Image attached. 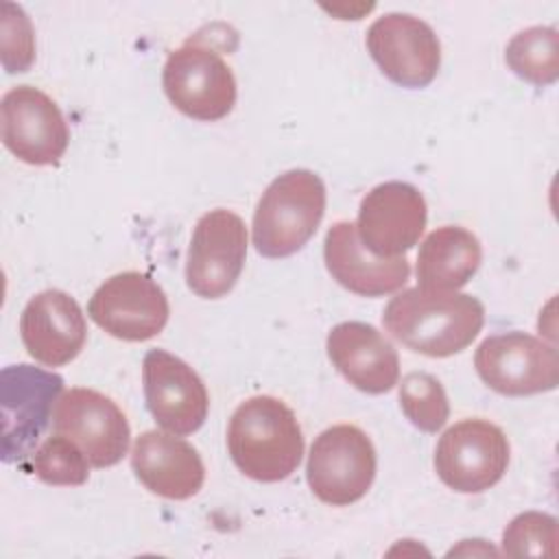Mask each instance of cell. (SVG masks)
Segmentation results:
<instances>
[{
  "mask_svg": "<svg viewBox=\"0 0 559 559\" xmlns=\"http://www.w3.org/2000/svg\"><path fill=\"white\" fill-rule=\"evenodd\" d=\"M227 450L245 476L258 483H280L301 463V426L282 400L253 395L238 404L229 419Z\"/></svg>",
  "mask_w": 559,
  "mask_h": 559,
  "instance_id": "2",
  "label": "cell"
},
{
  "mask_svg": "<svg viewBox=\"0 0 559 559\" xmlns=\"http://www.w3.org/2000/svg\"><path fill=\"white\" fill-rule=\"evenodd\" d=\"M162 83L168 100L183 116L214 122L236 105V79L227 61L199 37L186 39L164 63Z\"/></svg>",
  "mask_w": 559,
  "mask_h": 559,
  "instance_id": "4",
  "label": "cell"
},
{
  "mask_svg": "<svg viewBox=\"0 0 559 559\" xmlns=\"http://www.w3.org/2000/svg\"><path fill=\"white\" fill-rule=\"evenodd\" d=\"M424 194L406 181H384L371 188L358 207L356 234L376 258H402L426 229Z\"/></svg>",
  "mask_w": 559,
  "mask_h": 559,
  "instance_id": "12",
  "label": "cell"
},
{
  "mask_svg": "<svg viewBox=\"0 0 559 559\" xmlns=\"http://www.w3.org/2000/svg\"><path fill=\"white\" fill-rule=\"evenodd\" d=\"M509 465V439L487 419H463L450 426L435 448V472L459 493L493 487Z\"/></svg>",
  "mask_w": 559,
  "mask_h": 559,
  "instance_id": "7",
  "label": "cell"
},
{
  "mask_svg": "<svg viewBox=\"0 0 559 559\" xmlns=\"http://www.w3.org/2000/svg\"><path fill=\"white\" fill-rule=\"evenodd\" d=\"M247 258V227L231 210L205 212L192 231L186 284L203 299H218L227 295L245 266Z\"/></svg>",
  "mask_w": 559,
  "mask_h": 559,
  "instance_id": "8",
  "label": "cell"
},
{
  "mask_svg": "<svg viewBox=\"0 0 559 559\" xmlns=\"http://www.w3.org/2000/svg\"><path fill=\"white\" fill-rule=\"evenodd\" d=\"M20 336L26 352L46 367L74 360L87 338L81 306L63 290L48 288L31 297L20 317Z\"/></svg>",
  "mask_w": 559,
  "mask_h": 559,
  "instance_id": "16",
  "label": "cell"
},
{
  "mask_svg": "<svg viewBox=\"0 0 559 559\" xmlns=\"http://www.w3.org/2000/svg\"><path fill=\"white\" fill-rule=\"evenodd\" d=\"M63 380L57 373L15 365L2 371V456L20 461L31 454L57 404Z\"/></svg>",
  "mask_w": 559,
  "mask_h": 559,
  "instance_id": "15",
  "label": "cell"
},
{
  "mask_svg": "<svg viewBox=\"0 0 559 559\" xmlns=\"http://www.w3.org/2000/svg\"><path fill=\"white\" fill-rule=\"evenodd\" d=\"M397 395L402 413L415 428L424 432H437L445 426L450 417V404L441 382L432 373H406L400 382Z\"/></svg>",
  "mask_w": 559,
  "mask_h": 559,
  "instance_id": "22",
  "label": "cell"
},
{
  "mask_svg": "<svg viewBox=\"0 0 559 559\" xmlns=\"http://www.w3.org/2000/svg\"><path fill=\"white\" fill-rule=\"evenodd\" d=\"M306 478L312 493L332 507L360 500L376 478V450L371 439L354 424L323 430L310 445Z\"/></svg>",
  "mask_w": 559,
  "mask_h": 559,
  "instance_id": "5",
  "label": "cell"
},
{
  "mask_svg": "<svg viewBox=\"0 0 559 559\" xmlns=\"http://www.w3.org/2000/svg\"><path fill=\"white\" fill-rule=\"evenodd\" d=\"M131 467L148 491L168 500L197 496L205 480L199 452L173 432H142L131 450Z\"/></svg>",
  "mask_w": 559,
  "mask_h": 559,
  "instance_id": "19",
  "label": "cell"
},
{
  "mask_svg": "<svg viewBox=\"0 0 559 559\" xmlns=\"http://www.w3.org/2000/svg\"><path fill=\"white\" fill-rule=\"evenodd\" d=\"M142 382L146 406L166 432L190 435L203 426L210 397L188 362L164 349H151L142 360Z\"/></svg>",
  "mask_w": 559,
  "mask_h": 559,
  "instance_id": "14",
  "label": "cell"
},
{
  "mask_svg": "<svg viewBox=\"0 0 559 559\" xmlns=\"http://www.w3.org/2000/svg\"><path fill=\"white\" fill-rule=\"evenodd\" d=\"M325 214V186L306 168L275 177L253 212V247L264 258L297 253L319 229Z\"/></svg>",
  "mask_w": 559,
  "mask_h": 559,
  "instance_id": "3",
  "label": "cell"
},
{
  "mask_svg": "<svg viewBox=\"0 0 559 559\" xmlns=\"http://www.w3.org/2000/svg\"><path fill=\"white\" fill-rule=\"evenodd\" d=\"M87 314L109 336L140 343L164 330L170 308L166 293L151 275L124 271L96 288Z\"/></svg>",
  "mask_w": 559,
  "mask_h": 559,
  "instance_id": "9",
  "label": "cell"
},
{
  "mask_svg": "<svg viewBox=\"0 0 559 559\" xmlns=\"http://www.w3.org/2000/svg\"><path fill=\"white\" fill-rule=\"evenodd\" d=\"M323 260L328 273L349 293L380 297L400 290L411 275L408 260L376 258L358 240L356 225L349 221L334 223L323 240Z\"/></svg>",
  "mask_w": 559,
  "mask_h": 559,
  "instance_id": "18",
  "label": "cell"
},
{
  "mask_svg": "<svg viewBox=\"0 0 559 559\" xmlns=\"http://www.w3.org/2000/svg\"><path fill=\"white\" fill-rule=\"evenodd\" d=\"M483 249L478 238L459 225L430 231L417 253V280L426 290H459L478 271Z\"/></svg>",
  "mask_w": 559,
  "mask_h": 559,
  "instance_id": "20",
  "label": "cell"
},
{
  "mask_svg": "<svg viewBox=\"0 0 559 559\" xmlns=\"http://www.w3.org/2000/svg\"><path fill=\"white\" fill-rule=\"evenodd\" d=\"M2 142L24 164L55 166L63 157L70 129L57 103L33 85L11 87L0 103Z\"/></svg>",
  "mask_w": 559,
  "mask_h": 559,
  "instance_id": "11",
  "label": "cell"
},
{
  "mask_svg": "<svg viewBox=\"0 0 559 559\" xmlns=\"http://www.w3.org/2000/svg\"><path fill=\"white\" fill-rule=\"evenodd\" d=\"M382 323L404 347L430 358H448L478 336L485 308L474 295L415 286L386 304Z\"/></svg>",
  "mask_w": 559,
  "mask_h": 559,
  "instance_id": "1",
  "label": "cell"
},
{
  "mask_svg": "<svg viewBox=\"0 0 559 559\" xmlns=\"http://www.w3.org/2000/svg\"><path fill=\"white\" fill-rule=\"evenodd\" d=\"M35 476L46 485L79 487L87 480V456L85 452L66 435L48 437L31 456Z\"/></svg>",
  "mask_w": 559,
  "mask_h": 559,
  "instance_id": "23",
  "label": "cell"
},
{
  "mask_svg": "<svg viewBox=\"0 0 559 559\" xmlns=\"http://www.w3.org/2000/svg\"><path fill=\"white\" fill-rule=\"evenodd\" d=\"M325 347L338 373L362 393H386L400 380V358L395 347L369 323L343 321L334 325Z\"/></svg>",
  "mask_w": 559,
  "mask_h": 559,
  "instance_id": "17",
  "label": "cell"
},
{
  "mask_svg": "<svg viewBox=\"0 0 559 559\" xmlns=\"http://www.w3.org/2000/svg\"><path fill=\"white\" fill-rule=\"evenodd\" d=\"M35 61V33L20 4L2 2V66L9 74L26 72Z\"/></svg>",
  "mask_w": 559,
  "mask_h": 559,
  "instance_id": "25",
  "label": "cell"
},
{
  "mask_svg": "<svg viewBox=\"0 0 559 559\" xmlns=\"http://www.w3.org/2000/svg\"><path fill=\"white\" fill-rule=\"evenodd\" d=\"M557 520L548 513L526 511L515 515L502 533V552L509 557L557 555Z\"/></svg>",
  "mask_w": 559,
  "mask_h": 559,
  "instance_id": "24",
  "label": "cell"
},
{
  "mask_svg": "<svg viewBox=\"0 0 559 559\" xmlns=\"http://www.w3.org/2000/svg\"><path fill=\"white\" fill-rule=\"evenodd\" d=\"M365 44L382 74L402 87H426L439 72V37L411 13H384L369 26Z\"/></svg>",
  "mask_w": 559,
  "mask_h": 559,
  "instance_id": "10",
  "label": "cell"
},
{
  "mask_svg": "<svg viewBox=\"0 0 559 559\" xmlns=\"http://www.w3.org/2000/svg\"><path fill=\"white\" fill-rule=\"evenodd\" d=\"M474 367L491 391L509 397L546 393L559 384L555 345L520 330L487 336L474 354Z\"/></svg>",
  "mask_w": 559,
  "mask_h": 559,
  "instance_id": "6",
  "label": "cell"
},
{
  "mask_svg": "<svg viewBox=\"0 0 559 559\" xmlns=\"http://www.w3.org/2000/svg\"><path fill=\"white\" fill-rule=\"evenodd\" d=\"M504 61L520 79L550 85L559 76V35L555 26H531L507 44Z\"/></svg>",
  "mask_w": 559,
  "mask_h": 559,
  "instance_id": "21",
  "label": "cell"
},
{
  "mask_svg": "<svg viewBox=\"0 0 559 559\" xmlns=\"http://www.w3.org/2000/svg\"><path fill=\"white\" fill-rule=\"evenodd\" d=\"M55 430L70 437L94 467H111L129 450L131 428L118 404L94 391L74 386L59 395L52 415Z\"/></svg>",
  "mask_w": 559,
  "mask_h": 559,
  "instance_id": "13",
  "label": "cell"
}]
</instances>
